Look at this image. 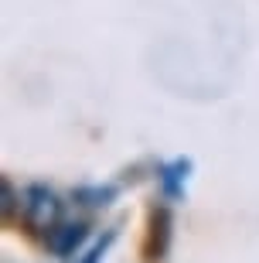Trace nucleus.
<instances>
[{
	"mask_svg": "<svg viewBox=\"0 0 259 263\" xmlns=\"http://www.w3.org/2000/svg\"><path fill=\"white\" fill-rule=\"evenodd\" d=\"M24 222H28L31 233H51L62 222V202L51 188L31 185L24 192Z\"/></svg>",
	"mask_w": 259,
	"mask_h": 263,
	"instance_id": "nucleus-1",
	"label": "nucleus"
},
{
	"mask_svg": "<svg viewBox=\"0 0 259 263\" xmlns=\"http://www.w3.org/2000/svg\"><path fill=\"white\" fill-rule=\"evenodd\" d=\"M171 209L167 205H157V209H150V222H147V243H144V253L150 263H161L167 260V253H171Z\"/></svg>",
	"mask_w": 259,
	"mask_h": 263,
	"instance_id": "nucleus-2",
	"label": "nucleus"
},
{
	"mask_svg": "<svg viewBox=\"0 0 259 263\" xmlns=\"http://www.w3.org/2000/svg\"><path fill=\"white\" fill-rule=\"evenodd\" d=\"M89 239V226L86 222H58L51 233H45V243L58 260H72L82 250V243Z\"/></svg>",
	"mask_w": 259,
	"mask_h": 263,
	"instance_id": "nucleus-3",
	"label": "nucleus"
},
{
	"mask_svg": "<svg viewBox=\"0 0 259 263\" xmlns=\"http://www.w3.org/2000/svg\"><path fill=\"white\" fill-rule=\"evenodd\" d=\"M188 171H191V161L188 157H177V161H167V164L157 167V178H161V188L167 198H181L184 195V181H188Z\"/></svg>",
	"mask_w": 259,
	"mask_h": 263,
	"instance_id": "nucleus-4",
	"label": "nucleus"
},
{
	"mask_svg": "<svg viewBox=\"0 0 259 263\" xmlns=\"http://www.w3.org/2000/svg\"><path fill=\"white\" fill-rule=\"evenodd\" d=\"M116 198V188L113 185H96V188H75V202L78 205H89V209H106V205Z\"/></svg>",
	"mask_w": 259,
	"mask_h": 263,
	"instance_id": "nucleus-5",
	"label": "nucleus"
},
{
	"mask_svg": "<svg viewBox=\"0 0 259 263\" xmlns=\"http://www.w3.org/2000/svg\"><path fill=\"white\" fill-rule=\"evenodd\" d=\"M0 195H4V202H0V212H4V219H14V209H17V192H14V185H10L7 178L0 181Z\"/></svg>",
	"mask_w": 259,
	"mask_h": 263,
	"instance_id": "nucleus-6",
	"label": "nucleus"
},
{
	"mask_svg": "<svg viewBox=\"0 0 259 263\" xmlns=\"http://www.w3.org/2000/svg\"><path fill=\"white\" fill-rule=\"evenodd\" d=\"M109 243H113V233L106 236V239H99V243L89 250V256H86L82 263H103V256H106V250H109Z\"/></svg>",
	"mask_w": 259,
	"mask_h": 263,
	"instance_id": "nucleus-7",
	"label": "nucleus"
}]
</instances>
